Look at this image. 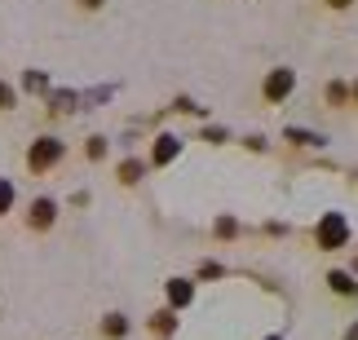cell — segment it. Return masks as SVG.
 I'll list each match as a JSON object with an SVG mask.
<instances>
[{
  "mask_svg": "<svg viewBox=\"0 0 358 340\" xmlns=\"http://www.w3.org/2000/svg\"><path fill=\"white\" fill-rule=\"evenodd\" d=\"M62 159V142L58 138H40L36 146H31V155H27V168L31 172H45V168H53Z\"/></svg>",
  "mask_w": 358,
  "mask_h": 340,
  "instance_id": "cell-1",
  "label": "cell"
},
{
  "mask_svg": "<svg viewBox=\"0 0 358 340\" xmlns=\"http://www.w3.org/2000/svg\"><path fill=\"white\" fill-rule=\"evenodd\" d=\"M345 239H350L345 216H341V212H327V216H323V226H319V248H323V252H332V248H341Z\"/></svg>",
  "mask_w": 358,
  "mask_h": 340,
  "instance_id": "cell-2",
  "label": "cell"
},
{
  "mask_svg": "<svg viewBox=\"0 0 358 340\" xmlns=\"http://www.w3.org/2000/svg\"><path fill=\"white\" fill-rule=\"evenodd\" d=\"M292 84H296V75L287 71V66H279V71L266 80V98H270V102H283L287 93H292Z\"/></svg>",
  "mask_w": 358,
  "mask_h": 340,
  "instance_id": "cell-3",
  "label": "cell"
},
{
  "mask_svg": "<svg viewBox=\"0 0 358 340\" xmlns=\"http://www.w3.org/2000/svg\"><path fill=\"white\" fill-rule=\"evenodd\" d=\"M53 212H58V208H53V199H36V203H31V226H36V230L53 226Z\"/></svg>",
  "mask_w": 358,
  "mask_h": 340,
  "instance_id": "cell-4",
  "label": "cell"
},
{
  "mask_svg": "<svg viewBox=\"0 0 358 340\" xmlns=\"http://www.w3.org/2000/svg\"><path fill=\"white\" fill-rule=\"evenodd\" d=\"M190 296H195V292H190L186 279H173V283H169V301H173V305H190Z\"/></svg>",
  "mask_w": 358,
  "mask_h": 340,
  "instance_id": "cell-5",
  "label": "cell"
},
{
  "mask_svg": "<svg viewBox=\"0 0 358 340\" xmlns=\"http://www.w3.org/2000/svg\"><path fill=\"white\" fill-rule=\"evenodd\" d=\"M173 155H177V138H159V142H155V155H150V159H155V164H169Z\"/></svg>",
  "mask_w": 358,
  "mask_h": 340,
  "instance_id": "cell-6",
  "label": "cell"
},
{
  "mask_svg": "<svg viewBox=\"0 0 358 340\" xmlns=\"http://www.w3.org/2000/svg\"><path fill=\"white\" fill-rule=\"evenodd\" d=\"M102 332H106V336H124V332H129V323H124L120 314H106V323H102Z\"/></svg>",
  "mask_w": 358,
  "mask_h": 340,
  "instance_id": "cell-7",
  "label": "cell"
},
{
  "mask_svg": "<svg viewBox=\"0 0 358 340\" xmlns=\"http://www.w3.org/2000/svg\"><path fill=\"white\" fill-rule=\"evenodd\" d=\"M9 208H13V186L5 182V177H0V216H5Z\"/></svg>",
  "mask_w": 358,
  "mask_h": 340,
  "instance_id": "cell-8",
  "label": "cell"
},
{
  "mask_svg": "<svg viewBox=\"0 0 358 340\" xmlns=\"http://www.w3.org/2000/svg\"><path fill=\"white\" fill-rule=\"evenodd\" d=\"M332 288H336V292H345V296L358 292V288H354V279H345V274H332Z\"/></svg>",
  "mask_w": 358,
  "mask_h": 340,
  "instance_id": "cell-9",
  "label": "cell"
},
{
  "mask_svg": "<svg viewBox=\"0 0 358 340\" xmlns=\"http://www.w3.org/2000/svg\"><path fill=\"white\" fill-rule=\"evenodd\" d=\"M137 172H142V164H133V159L120 168V177H124V182H137Z\"/></svg>",
  "mask_w": 358,
  "mask_h": 340,
  "instance_id": "cell-10",
  "label": "cell"
},
{
  "mask_svg": "<svg viewBox=\"0 0 358 340\" xmlns=\"http://www.w3.org/2000/svg\"><path fill=\"white\" fill-rule=\"evenodd\" d=\"M327 98H332V102H345L350 89H345V84H332V89H327Z\"/></svg>",
  "mask_w": 358,
  "mask_h": 340,
  "instance_id": "cell-11",
  "label": "cell"
},
{
  "mask_svg": "<svg viewBox=\"0 0 358 340\" xmlns=\"http://www.w3.org/2000/svg\"><path fill=\"white\" fill-rule=\"evenodd\" d=\"M9 106H13V89L0 84V111H9Z\"/></svg>",
  "mask_w": 358,
  "mask_h": 340,
  "instance_id": "cell-12",
  "label": "cell"
},
{
  "mask_svg": "<svg viewBox=\"0 0 358 340\" xmlns=\"http://www.w3.org/2000/svg\"><path fill=\"white\" fill-rule=\"evenodd\" d=\"M155 332H173V314H155Z\"/></svg>",
  "mask_w": 358,
  "mask_h": 340,
  "instance_id": "cell-13",
  "label": "cell"
},
{
  "mask_svg": "<svg viewBox=\"0 0 358 340\" xmlns=\"http://www.w3.org/2000/svg\"><path fill=\"white\" fill-rule=\"evenodd\" d=\"M80 5H85V9H102L106 0H80Z\"/></svg>",
  "mask_w": 358,
  "mask_h": 340,
  "instance_id": "cell-14",
  "label": "cell"
},
{
  "mask_svg": "<svg viewBox=\"0 0 358 340\" xmlns=\"http://www.w3.org/2000/svg\"><path fill=\"white\" fill-rule=\"evenodd\" d=\"M327 5H332V9H350L354 0H327Z\"/></svg>",
  "mask_w": 358,
  "mask_h": 340,
  "instance_id": "cell-15",
  "label": "cell"
},
{
  "mask_svg": "<svg viewBox=\"0 0 358 340\" xmlns=\"http://www.w3.org/2000/svg\"><path fill=\"white\" fill-rule=\"evenodd\" d=\"M274 340H279V336H274Z\"/></svg>",
  "mask_w": 358,
  "mask_h": 340,
  "instance_id": "cell-16",
  "label": "cell"
}]
</instances>
